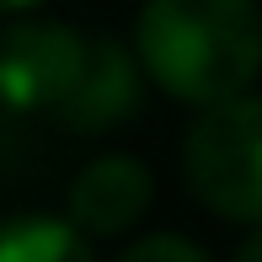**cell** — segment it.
<instances>
[{
    "instance_id": "6da1fadb",
    "label": "cell",
    "mask_w": 262,
    "mask_h": 262,
    "mask_svg": "<svg viewBox=\"0 0 262 262\" xmlns=\"http://www.w3.org/2000/svg\"><path fill=\"white\" fill-rule=\"evenodd\" d=\"M134 49L171 97L220 107L230 97H246V86L262 70V6L257 0H145Z\"/></svg>"
},
{
    "instance_id": "5b68a950",
    "label": "cell",
    "mask_w": 262,
    "mask_h": 262,
    "mask_svg": "<svg viewBox=\"0 0 262 262\" xmlns=\"http://www.w3.org/2000/svg\"><path fill=\"white\" fill-rule=\"evenodd\" d=\"M150 204V171L134 156H97L70 182V225L80 235H118L145 214Z\"/></svg>"
},
{
    "instance_id": "3957f363",
    "label": "cell",
    "mask_w": 262,
    "mask_h": 262,
    "mask_svg": "<svg viewBox=\"0 0 262 262\" xmlns=\"http://www.w3.org/2000/svg\"><path fill=\"white\" fill-rule=\"evenodd\" d=\"M86 64V32L70 21H16L0 32V97L21 113H54Z\"/></svg>"
},
{
    "instance_id": "9c48e42d",
    "label": "cell",
    "mask_w": 262,
    "mask_h": 262,
    "mask_svg": "<svg viewBox=\"0 0 262 262\" xmlns=\"http://www.w3.org/2000/svg\"><path fill=\"white\" fill-rule=\"evenodd\" d=\"M21 6H32V0H0V11H21Z\"/></svg>"
},
{
    "instance_id": "7a4b0ae2",
    "label": "cell",
    "mask_w": 262,
    "mask_h": 262,
    "mask_svg": "<svg viewBox=\"0 0 262 262\" xmlns=\"http://www.w3.org/2000/svg\"><path fill=\"white\" fill-rule=\"evenodd\" d=\"M182 171L214 214L262 225V97L204 107L182 139Z\"/></svg>"
},
{
    "instance_id": "ba28073f",
    "label": "cell",
    "mask_w": 262,
    "mask_h": 262,
    "mask_svg": "<svg viewBox=\"0 0 262 262\" xmlns=\"http://www.w3.org/2000/svg\"><path fill=\"white\" fill-rule=\"evenodd\" d=\"M235 262H262V225H257V230H252V235L241 241V252H235Z\"/></svg>"
},
{
    "instance_id": "277c9868",
    "label": "cell",
    "mask_w": 262,
    "mask_h": 262,
    "mask_svg": "<svg viewBox=\"0 0 262 262\" xmlns=\"http://www.w3.org/2000/svg\"><path fill=\"white\" fill-rule=\"evenodd\" d=\"M139 107V59L128 43L107 38H86V64H80L70 97L54 107V118L75 134H102V128H118L123 118H134Z\"/></svg>"
},
{
    "instance_id": "52a82bcc",
    "label": "cell",
    "mask_w": 262,
    "mask_h": 262,
    "mask_svg": "<svg viewBox=\"0 0 262 262\" xmlns=\"http://www.w3.org/2000/svg\"><path fill=\"white\" fill-rule=\"evenodd\" d=\"M113 262H209V257H204V246H198V241L161 230V235H145V241L123 246V252H118Z\"/></svg>"
},
{
    "instance_id": "8992f818",
    "label": "cell",
    "mask_w": 262,
    "mask_h": 262,
    "mask_svg": "<svg viewBox=\"0 0 262 262\" xmlns=\"http://www.w3.org/2000/svg\"><path fill=\"white\" fill-rule=\"evenodd\" d=\"M0 262H97V257L70 220L21 214L0 225Z\"/></svg>"
}]
</instances>
